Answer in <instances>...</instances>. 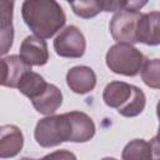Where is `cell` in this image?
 <instances>
[{
    "label": "cell",
    "mask_w": 160,
    "mask_h": 160,
    "mask_svg": "<svg viewBox=\"0 0 160 160\" xmlns=\"http://www.w3.org/2000/svg\"><path fill=\"white\" fill-rule=\"evenodd\" d=\"M8 79V64L5 59H0V85L5 86Z\"/></svg>",
    "instance_id": "22"
},
{
    "label": "cell",
    "mask_w": 160,
    "mask_h": 160,
    "mask_svg": "<svg viewBox=\"0 0 160 160\" xmlns=\"http://www.w3.org/2000/svg\"><path fill=\"white\" fill-rule=\"evenodd\" d=\"M24 146V135L16 125L0 126V159L16 156Z\"/></svg>",
    "instance_id": "11"
},
{
    "label": "cell",
    "mask_w": 160,
    "mask_h": 160,
    "mask_svg": "<svg viewBox=\"0 0 160 160\" xmlns=\"http://www.w3.org/2000/svg\"><path fill=\"white\" fill-rule=\"evenodd\" d=\"M132 95V85L124 81L109 82L102 92V100L109 108L121 109L124 108Z\"/></svg>",
    "instance_id": "12"
},
{
    "label": "cell",
    "mask_w": 160,
    "mask_h": 160,
    "mask_svg": "<svg viewBox=\"0 0 160 160\" xmlns=\"http://www.w3.org/2000/svg\"><path fill=\"white\" fill-rule=\"evenodd\" d=\"M108 68L119 75L135 76L139 74L145 60L142 52L132 45L115 44L106 52Z\"/></svg>",
    "instance_id": "2"
},
{
    "label": "cell",
    "mask_w": 160,
    "mask_h": 160,
    "mask_svg": "<svg viewBox=\"0 0 160 160\" xmlns=\"http://www.w3.org/2000/svg\"><path fill=\"white\" fill-rule=\"evenodd\" d=\"M141 16L138 10H119L110 20V34L118 44L132 45L136 40V26Z\"/></svg>",
    "instance_id": "4"
},
{
    "label": "cell",
    "mask_w": 160,
    "mask_h": 160,
    "mask_svg": "<svg viewBox=\"0 0 160 160\" xmlns=\"http://www.w3.org/2000/svg\"><path fill=\"white\" fill-rule=\"evenodd\" d=\"M14 1L0 0V28L12 26Z\"/></svg>",
    "instance_id": "19"
},
{
    "label": "cell",
    "mask_w": 160,
    "mask_h": 160,
    "mask_svg": "<svg viewBox=\"0 0 160 160\" xmlns=\"http://www.w3.org/2000/svg\"><path fill=\"white\" fill-rule=\"evenodd\" d=\"M46 86L48 82L44 80L41 75L34 71H28L20 79L16 89H19V91L28 96L30 100H34L46 89Z\"/></svg>",
    "instance_id": "14"
},
{
    "label": "cell",
    "mask_w": 160,
    "mask_h": 160,
    "mask_svg": "<svg viewBox=\"0 0 160 160\" xmlns=\"http://www.w3.org/2000/svg\"><path fill=\"white\" fill-rule=\"evenodd\" d=\"M54 49L61 58L78 59L81 58L86 49L84 34L74 25L62 29L54 40Z\"/></svg>",
    "instance_id": "5"
},
{
    "label": "cell",
    "mask_w": 160,
    "mask_h": 160,
    "mask_svg": "<svg viewBox=\"0 0 160 160\" xmlns=\"http://www.w3.org/2000/svg\"><path fill=\"white\" fill-rule=\"evenodd\" d=\"M75 15L90 19L96 16L100 11H102V0H90V1H78L70 4Z\"/></svg>",
    "instance_id": "18"
},
{
    "label": "cell",
    "mask_w": 160,
    "mask_h": 160,
    "mask_svg": "<svg viewBox=\"0 0 160 160\" xmlns=\"http://www.w3.org/2000/svg\"><path fill=\"white\" fill-rule=\"evenodd\" d=\"M25 24L40 39L52 38L66 21L65 12L54 0H26L21 5Z\"/></svg>",
    "instance_id": "1"
},
{
    "label": "cell",
    "mask_w": 160,
    "mask_h": 160,
    "mask_svg": "<svg viewBox=\"0 0 160 160\" xmlns=\"http://www.w3.org/2000/svg\"><path fill=\"white\" fill-rule=\"evenodd\" d=\"M122 160H159V141L155 135L150 141L134 139L128 142L121 154Z\"/></svg>",
    "instance_id": "8"
},
{
    "label": "cell",
    "mask_w": 160,
    "mask_h": 160,
    "mask_svg": "<svg viewBox=\"0 0 160 160\" xmlns=\"http://www.w3.org/2000/svg\"><path fill=\"white\" fill-rule=\"evenodd\" d=\"M14 42V26L0 28V56L6 54Z\"/></svg>",
    "instance_id": "20"
},
{
    "label": "cell",
    "mask_w": 160,
    "mask_h": 160,
    "mask_svg": "<svg viewBox=\"0 0 160 160\" xmlns=\"http://www.w3.org/2000/svg\"><path fill=\"white\" fill-rule=\"evenodd\" d=\"M69 121L70 136L69 141L72 142H86L95 135V124L92 119L81 111L65 112Z\"/></svg>",
    "instance_id": "7"
},
{
    "label": "cell",
    "mask_w": 160,
    "mask_h": 160,
    "mask_svg": "<svg viewBox=\"0 0 160 160\" xmlns=\"http://www.w3.org/2000/svg\"><path fill=\"white\" fill-rule=\"evenodd\" d=\"M160 12L151 11L141 14L136 26V40L146 45L160 44Z\"/></svg>",
    "instance_id": "9"
},
{
    "label": "cell",
    "mask_w": 160,
    "mask_h": 160,
    "mask_svg": "<svg viewBox=\"0 0 160 160\" xmlns=\"http://www.w3.org/2000/svg\"><path fill=\"white\" fill-rule=\"evenodd\" d=\"M142 81L152 89L160 88V61L159 59H145L140 69Z\"/></svg>",
    "instance_id": "17"
},
{
    "label": "cell",
    "mask_w": 160,
    "mask_h": 160,
    "mask_svg": "<svg viewBox=\"0 0 160 160\" xmlns=\"http://www.w3.org/2000/svg\"><path fill=\"white\" fill-rule=\"evenodd\" d=\"M20 160H76V156L74 152L69 150H56L51 154L45 155L41 159H32V158H22Z\"/></svg>",
    "instance_id": "21"
},
{
    "label": "cell",
    "mask_w": 160,
    "mask_h": 160,
    "mask_svg": "<svg viewBox=\"0 0 160 160\" xmlns=\"http://www.w3.org/2000/svg\"><path fill=\"white\" fill-rule=\"evenodd\" d=\"M19 56L29 66H42L49 60L48 45L45 40L35 35H29L22 40L20 45Z\"/></svg>",
    "instance_id": "6"
},
{
    "label": "cell",
    "mask_w": 160,
    "mask_h": 160,
    "mask_svg": "<svg viewBox=\"0 0 160 160\" xmlns=\"http://www.w3.org/2000/svg\"><path fill=\"white\" fill-rule=\"evenodd\" d=\"M34 136L36 142L42 148H52L69 141L70 130L66 115H49L39 120L35 126Z\"/></svg>",
    "instance_id": "3"
},
{
    "label": "cell",
    "mask_w": 160,
    "mask_h": 160,
    "mask_svg": "<svg viewBox=\"0 0 160 160\" xmlns=\"http://www.w3.org/2000/svg\"><path fill=\"white\" fill-rule=\"evenodd\" d=\"M8 64V79L5 82V86L8 88H18V84L24 74L28 71H31V66H29L26 62L21 60L18 55H10L5 58Z\"/></svg>",
    "instance_id": "15"
},
{
    "label": "cell",
    "mask_w": 160,
    "mask_h": 160,
    "mask_svg": "<svg viewBox=\"0 0 160 160\" xmlns=\"http://www.w3.org/2000/svg\"><path fill=\"white\" fill-rule=\"evenodd\" d=\"M145 104H146V98L144 91L140 88L132 85V95L130 100L124 108L119 109L118 112L126 118H134L142 112V110L145 109Z\"/></svg>",
    "instance_id": "16"
},
{
    "label": "cell",
    "mask_w": 160,
    "mask_h": 160,
    "mask_svg": "<svg viewBox=\"0 0 160 160\" xmlns=\"http://www.w3.org/2000/svg\"><path fill=\"white\" fill-rule=\"evenodd\" d=\"M66 84L75 94H88L96 85V75L89 66H74L66 74Z\"/></svg>",
    "instance_id": "10"
},
{
    "label": "cell",
    "mask_w": 160,
    "mask_h": 160,
    "mask_svg": "<svg viewBox=\"0 0 160 160\" xmlns=\"http://www.w3.org/2000/svg\"><path fill=\"white\" fill-rule=\"evenodd\" d=\"M31 102L35 110L40 114L52 115L62 104V92L58 86L48 84L46 89L38 98L31 100Z\"/></svg>",
    "instance_id": "13"
},
{
    "label": "cell",
    "mask_w": 160,
    "mask_h": 160,
    "mask_svg": "<svg viewBox=\"0 0 160 160\" xmlns=\"http://www.w3.org/2000/svg\"><path fill=\"white\" fill-rule=\"evenodd\" d=\"M101 160H116V159H114V158H104Z\"/></svg>",
    "instance_id": "23"
}]
</instances>
